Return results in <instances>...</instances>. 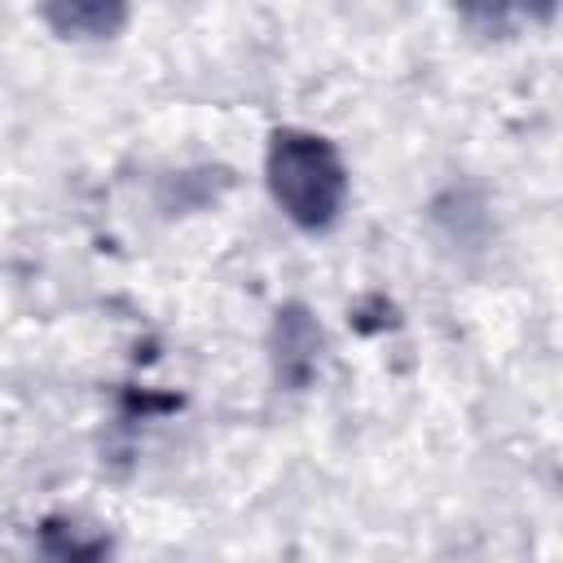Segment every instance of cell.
Segmentation results:
<instances>
[{"label": "cell", "instance_id": "obj_4", "mask_svg": "<svg viewBox=\"0 0 563 563\" xmlns=\"http://www.w3.org/2000/svg\"><path fill=\"white\" fill-rule=\"evenodd\" d=\"M40 550H44L48 559L88 563V559L110 554V537H106V532H92V528H79V523H66V519H44V528H40Z\"/></svg>", "mask_w": 563, "mask_h": 563}, {"label": "cell", "instance_id": "obj_2", "mask_svg": "<svg viewBox=\"0 0 563 563\" xmlns=\"http://www.w3.org/2000/svg\"><path fill=\"white\" fill-rule=\"evenodd\" d=\"M325 361V325L299 299H286L268 325V369L282 391H308Z\"/></svg>", "mask_w": 563, "mask_h": 563}, {"label": "cell", "instance_id": "obj_1", "mask_svg": "<svg viewBox=\"0 0 563 563\" xmlns=\"http://www.w3.org/2000/svg\"><path fill=\"white\" fill-rule=\"evenodd\" d=\"M264 185L299 233H330L347 207V163L339 145L312 128H277L264 150Z\"/></svg>", "mask_w": 563, "mask_h": 563}, {"label": "cell", "instance_id": "obj_5", "mask_svg": "<svg viewBox=\"0 0 563 563\" xmlns=\"http://www.w3.org/2000/svg\"><path fill=\"white\" fill-rule=\"evenodd\" d=\"M537 4H550V0H537Z\"/></svg>", "mask_w": 563, "mask_h": 563}, {"label": "cell", "instance_id": "obj_3", "mask_svg": "<svg viewBox=\"0 0 563 563\" xmlns=\"http://www.w3.org/2000/svg\"><path fill=\"white\" fill-rule=\"evenodd\" d=\"M40 9L62 40H84V44L114 40L132 18V0H40Z\"/></svg>", "mask_w": 563, "mask_h": 563}]
</instances>
